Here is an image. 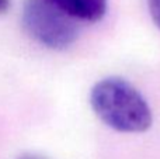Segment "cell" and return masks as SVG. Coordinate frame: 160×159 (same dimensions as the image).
Returning a JSON list of instances; mask_svg holds the SVG:
<instances>
[{
  "mask_svg": "<svg viewBox=\"0 0 160 159\" xmlns=\"http://www.w3.org/2000/svg\"><path fill=\"white\" fill-rule=\"evenodd\" d=\"M22 25L34 41L55 51L72 47L80 33V25L76 20L45 0H25Z\"/></svg>",
  "mask_w": 160,
  "mask_h": 159,
  "instance_id": "7a4b0ae2",
  "label": "cell"
},
{
  "mask_svg": "<svg viewBox=\"0 0 160 159\" xmlns=\"http://www.w3.org/2000/svg\"><path fill=\"white\" fill-rule=\"evenodd\" d=\"M11 7V0H0V14H6Z\"/></svg>",
  "mask_w": 160,
  "mask_h": 159,
  "instance_id": "5b68a950",
  "label": "cell"
},
{
  "mask_svg": "<svg viewBox=\"0 0 160 159\" xmlns=\"http://www.w3.org/2000/svg\"><path fill=\"white\" fill-rule=\"evenodd\" d=\"M149 14L152 17L155 25L160 30V0H146Z\"/></svg>",
  "mask_w": 160,
  "mask_h": 159,
  "instance_id": "277c9868",
  "label": "cell"
},
{
  "mask_svg": "<svg viewBox=\"0 0 160 159\" xmlns=\"http://www.w3.org/2000/svg\"><path fill=\"white\" fill-rule=\"evenodd\" d=\"M90 106L105 126L118 132H145L153 123L152 109L143 95L119 76L104 78L91 87Z\"/></svg>",
  "mask_w": 160,
  "mask_h": 159,
  "instance_id": "6da1fadb",
  "label": "cell"
},
{
  "mask_svg": "<svg viewBox=\"0 0 160 159\" xmlns=\"http://www.w3.org/2000/svg\"><path fill=\"white\" fill-rule=\"evenodd\" d=\"M78 23H96L105 16L108 0H45Z\"/></svg>",
  "mask_w": 160,
  "mask_h": 159,
  "instance_id": "3957f363",
  "label": "cell"
},
{
  "mask_svg": "<svg viewBox=\"0 0 160 159\" xmlns=\"http://www.w3.org/2000/svg\"><path fill=\"white\" fill-rule=\"evenodd\" d=\"M20 159H42V158H39V156H32V155H28V156H22V158H20Z\"/></svg>",
  "mask_w": 160,
  "mask_h": 159,
  "instance_id": "8992f818",
  "label": "cell"
}]
</instances>
